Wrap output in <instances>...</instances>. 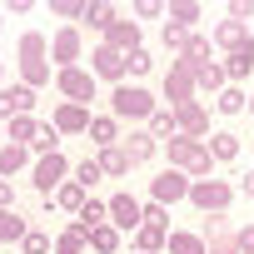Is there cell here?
I'll return each mask as SVG.
<instances>
[{"mask_svg": "<svg viewBox=\"0 0 254 254\" xmlns=\"http://www.w3.org/2000/svg\"><path fill=\"white\" fill-rule=\"evenodd\" d=\"M145 135H150L155 145H170V140L180 135V125H175V110H165V105H160V110L150 115V125H145Z\"/></svg>", "mask_w": 254, "mask_h": 254, "instance_id": "603a6c76", "label": "cell"}, {"mask_svg": "<svg viewBox=\"0 0 254 254\" xmlns=\"http://www.w3.org/2000/svg\"><path fill=\"white\" fill-rule=\"evenodd\" d=\"M30 234V224L15 214V209H0V244H20Z\"/></svg>", "mask_w": 254, "mask_h": 254, "instance_id": "d6a6232c", "label": "cell"}, {"mask_svg": "<svg viewBox=\"0 0 254 254\" xmlns=\"http://www.w3.org/2000/svg\"><path fill=\"white\" fill-rule=\"evenodd\" d=\"M105 204H110V224H115L120 234H125V229L135 234V229L145 224V204H140V199H135L130 190H120V194H110Z\"/></svg>", "mask_w": 254, "mask_h": 254, "instance_id": "9c48e42d", "label": "cell"}, {"mask_svg": "<svg viewBox=\"0 0 254 254\" xmlns=\"http://www.w3.org/2000/svg\"><path fill=\"white\" fill-rule=\"evenodd\" d=\"M30 180H35V190L50 199V194L70 180V160H65V155H45V160H35V165H30Z\"/></svg>", "mask_w": 254, "mask_h": 254, "instance_id": "52a82bcc", "label": "cell"}, {"mask_svg": "<svg viewBox=\"0 0 254 254\" xmlns=\"http://www.w3.org/2000/svg\"><path fill=\"white\" fill-rule=\"evenodd\" d=\"M199 90H194V65L190 60H170V70H165V110H180V105H190Z\"/></svg>", "mask_w": 254, "mask_h": 254, "instance_id": "3957f363", "label": "cell"}, {"mask_svg": "<svg viewBox=\"0 0 254 254\" xmlns=\"http://www.w3.org/2000/svg\"><path fill=\"white\" fill-rule=\"evenodd\" d=\"M30 155H35V160H45V155H60V130H55L50 120L40 125V135L30 140Z\"/></svg>", "mask_w": 254, "mask_h": 254, "instance_id": "836d02e7", "label": "cell"}, {"mask_svg": "<svg viewBox=\"0 0 254 254\" xmlns=\"http://www.w3.org/2000/svg\"><path fill=\"white\" fill-rule=\"evenodd\" d=\"M25 165H30V150H25V145H0V180L20 175Z\"/></svg>", "mask_w": 254, "mask_h": 254, "instance_id": "4dcf8cb0", "label": "cell"}, {"mask_svg": "<svg viewBox=\"0 0 254 254\" xmlns=\"http://www.w3.org/2000/svg\"><path fill=\"white\" fill-rule=\"evenodd\" d=\"M249 115H254V95H249Z\"/></svg>", "mask_w": 254, "mask_h": 254, "instance_id": "f5cc1de1", "label": "cell"}, {"mask_svg": "<svg viewBox=\"0 0 254 254\" xmlns=\"http://www.w3.org/2000/svg\"><path fill=\"white\" fill-rule=\"evenodd\" d=\"M239 55H244V60L254 65V30H249V40H244V50H239Z\"/></svg>", "mask_w": 254, "mask_h": 254, "instance_id": "f907efd6", "label": "cell"}, {"mask_svg": "<svg viewBox=\"0 0 254 254\" xmlns=\"http://www.w3.org/2000/svg\"><path fill=\"white\" fill-rule=\"evenodd\" d=\"M75 224H80V229H85V234H90V229H100V224H110V204H105V199H95V194H90V199H85V209H80V214H75Z\"/></svg>", "mask_w": 254, "mask_h": 254, "instance_id": "4316f807", "label": "cell"}, {"mask_svg": "<svg viewBox=\"0 0 254 254\" xmlns=\"http://www.w3.org/2000/svg\"><path fill=\"white\" fill-rule=\"evenodd\" d=\"M150 70H155V55H150L145 45H140L135 55H125V75H135V80H140V75H150Z\"/></svg>", "mask_w": 254, "mask_h": 254, "instance_id": "60d3db41", "label": "cell"}, {"mask_svg": "<svg viewBox=\"0 0 254 254\" xmlns=\"http://www.w3.org/2000/svg\"><path fill=\"white\" fill-rule=\"evenodd\" d=\"M100 45H110V50H120V55H135L145 40H140V20H130V15H120L105 35H100Z\"/></svg>", "mask_w": 254, "mask_h": 254, "instance_id": "8fae6325", "label": "cell"}, {"mask_svg": "<svg viewBox=\"0 0 254 254\" xmlns=\"http://www.w3.org/2000/svg\"><path fill=\"white\" fill-rule=\"evenodd\" d=\"M204 150H209V160H214V165H229V160H239V135L214 130V135L204 140Z\"/></svg>", "mask_w": 254, "mask_h": 254, "instance_id": "7402d4cb", "label": "cell"}, {"mask_svg": "<svg viewBox=\"0 0 254 254\" xmlns=\"http://www.w3.org/2000/svg\"><path fill=\"white\" fill-rule=\"evenodd\" d=\"M229 199H234V185L229 180H194L190 185V204L204 209V214H224Z\"/></svg>", "mask_w": 254, "mask_h": 254, "instance_id": "277c9868", "label": "cell"}, {"mask_svg": "<svg viewBox=\"0 0 254 254\" xmlns=\"http://www.w3.org/2000/svg\"><path fill=\"white\" fill-rule=\"evenodd\" d=\"M90 249V234L80 229V224H65L60 234H55V254H85Z\"/></svg>", "mask_w": 254, "mask_h": 254, "instance_id": "f1b7e54d", "label": "cell"}, {"mask_svg": "<svg viewBox=\"0 0 254 254\" xmlns=\"http://www.w3.org/2000/svg\"><path fill=\"white\" fill-rule=\"evenodd\" d=\"M85 199H90V190H80L75 180H65V185H60L45 204H50V209H65V214H80V209H85Z\"/></svg>", "mask_w": 254, "mask_h": 254, "instance_id": "ac0fdd59", "label": "cell"}, {"mask_svg": "<svg viewBox=\"0 0 254 254\" xmlns=\"http://www.w3.org/2000/svg\"><path fill=\"white\" fill-rule=\"evenodd\" d=\"M214 110H219V115H244V110H249V95H244L239 85H224V90L214 95Z\"/></svg>", "mask_w": 254, "mask_h": 254, "instance_id": "1f68e13d", "label": "cell"}, {"mask_svg": "<svg viewBox=\"0 0 254 254\" xmlns=\"http://www.w3.org/2000/svg\"><path fill=\"white\" fill-rule=\"evenodd\" d=\"M35 105H40V95L30 85H20V80L15 85H0V120H5V125L20 120V115H35Z\"/></svg>", "mask_w": 254, "mask_h": 254, "instance_id": "30bf717a", "label": "cell"}, {"mask_svg": "<svg viewBox=\"0 0 254 254\" xmlns=\"http://www.w3.org/2000/svg\"><path fill=\"white\" fill-rule=\"evenodd\" d=\"M165 155H170V170L190 175V185H194V180H214V160H209L204 140H190V135H175V140L165 145Z\"/></svg>", "mask_w": 254, "mask_h": 254, "instance_id": "6da1fadb", "label": "cell"}, {"mask_svg": "<svg viewBox=\"0 0 254 254\" xmlns=\"http://www.w3.org/2000/svg\"><path fill=\"white\" fill-rule=\"evenodd\" d=\"M0 85H5V60H0Z\"/></svg>", "mask_w": 254, "mask_h": 254, "instance_id": "816d5d0a", "label": "cell"}, {"mask_svg": "<svg viewBox=\"0 0 254 254\" xmlns=\"http://www.w3.org/2000/svg\"><path fill=\"white\" fill-rule=\"evenodd\" d=\"M20 254H55V239H50L45 229H30V234L20 239Z\"/></svg>", "mask_w": 254, "mask_h": 254, "instance_id": "f35d334b", "label": "cell"}, {"mask_svg": "<svg viewBox=\"0 0 254 254\" xmlns=\"http://www.w3.org/2000/svg\"><path fill=\"white\" fill-rule=\"evenodd\" d=\"M115 20H120V10H115V5H105V0H85V25H90L95 35H105Z\"/></svg>", "mask_w": 254, "mask_h": 254, "instance_id": "d4e9b609", "label": "cell"}, {"mask_svg": "<svg viewBox=\"0 0 254 254\" xmlns=\"http://www.w3.org/2000/svg\"><path fill=\"white\" fill-rule=\"evenodd\" d=\"M85 135L95 140V150H110V145H120V120L115 115H90V130Z\"/></svg>", "mask_w": 254, "mask_h": 254, "instance_id": "ffe728a7", "label": "cell"}, {"mask_svg": "<svg viewBox=\"0 0 254 254\" xmlns=\"http://www.w3.org/2000/svg\"><path fill=\"white\" fill-rule=\"evenodd\" d=\"M70 180H75L80 190H95V185H100L105 175H100V165H95V155H90V160H80V165L70 170Z\"/></svg>", "mask_w": 254, "mask_h": 254, "instance_id": "8d00e7d4", "label": "cell"}, {"mask_svg": "<svg viewBox=\"0 0 254 254\" xmlns=\"http://www.w3.org/2000/svg\"><path fill=\"white\" fill-rule=\"evenodd\" d=\"M90 75L95 80H110V85H125V55L110 50V45H95L90 50Z\"/></svg>", "mask_w": 254, "mask_h": 254, "instance_id": "7c38bea8", "label": "cell"}, {"mask_svg": "<svg viewBox=\"0 0 254 254\" xmlns=\"http://www.w3.org/2000/svg\"><path fill=\"white\" fill-rule=\"evenodd\" d=\"M244 40H249V25H239V20H219V25H214V35H209V45H219L224 55H239V50H244Z\"/></svg>", "mask_w": 254, "mask_h": 254, "instance_id": "2e32d148", "label": "cell"}, {"mask_svg": "<svg viewBox=\"0 0 254 254\" xmlns=\"http://www.w3.org/2000/svg\"><path fill=\"white\" fill-rule=\"evenodd\" d=\"M165 20L180 25V30H194V20H204V5H199V0H170V5H165Z\"/></svg>", "mask_w": 254, "mask_h": 254, "instance_id": "d6986e66", "label": "cell"}, {"mask_svg": "<svg viewBox=\"0 0 254 254\" xmlns=\"http://www.w3.org/2000/svg\"><path fill=\"white\" fill-rule=\"evenodd\" d=\"M135 15H140V20H165V5H160V0H140Z\"/></svg>", "mask_w": 254, "mask_h": 254, "instance_id": "7dc6e473", "label": "cell"}, {"mask_svg": "<svg viewBox=\"0 0 254 254\" xmlns=\"http://www.w3.org/2000/svg\"><path fill=\"white\" fill-rule=\"evenodd\" d=\"M90 249H95V254H115V249H120V229H115V224L90 229Z\"/></svg>", "mask_w": 254, "mask_h": 254, "instance_id": "d590c367", "label": "cell"}, {"mask_svg": "<svg viewBox=\"0 0 254 254\" xmlns=\"http://www.w3.org/2000/svg\"><path fill=\"white\" fill-rule=\"evenodd\" d=\"M209 50H214V45H209V40H204V35H190V45H185V50H180V60H190V65H194V70H199V65H209V60H214V55H209Z\"/></svg>", "mask_w": 254, "mask_h": 254, "instance_id": "e575fe53", "label": "cell"}, {"mask_svg": "<svg viewBox=\"0 0 254 254\" xmlns=\"http://www.w3.org/2000/svg\"><path fill=\"white\" fill-rule=\"evenodd\" d=\"M50 15H60L65 25H75V20H85V0H50Z\"/></svg>", "mask_w": 254, "mask_h": 254, "instance_id": "ab89813d", "label": "cell"}, {"mask_svg": "<svg viewBox=\"0 0 254 254\" xmlns=\"http://www.w3.org/2000/svg\"><path fill=\"white\" fill-rule=\"evenodd\" d=\"M0 209H15V185L0 180Z\"/></svg>", "mask_w": 254, "mask_h": 254, "instance_id": "c3c4849f", "label": "cell"}, {"mask_svg": "<svg viewBox=\"0 0 254 254\" xmlns=\"http://www.w3.org/2000/svg\"><path fill=\"white\" fill-rule=\"evenodd\" d=\"M160 35H165V50H170V55H180V50L190 45V35H194V30H180V25H170V20H165V30H160Z\"/></svg>", "mask_w": 254, "mask_h": 254, "instance_id": "b9f144b4", "label": "cell"}, {"mask_svg": "<svg viewBox=\"0 0 254 254\" xmlns=\"http://www.w3.org/2000/svg\"><path fill=\"white\" fill-rule=\"evenodd\" d=\"M120 150H125V160H130V170H135V165H150V160L160 155V145H155L145 130H130V135H120Z\"/></svg>", "mask_w": 254, "mask_h": 254, "instance_id": "9a60e30c", "label": "cell"}, {"mask_svg": "<svg viewBox=\"0 0 254 254\" xmlns=\"http://www.w3.org/2000/svg\"><path fill=\"white\" fill-rule=\"evenodd\" d=\"M249 70H254V65H249L244 55H224V75H229V85H239V80H244Z\"/></svg>", "mask_w": 254, "mask_h": 254, "instance_id": "7bdbcfd3", "label": "cell"}, {"mask_svg": "<svg viewBox=\"0 0 254 254\" xmlns=\"http://www.w3.org/2000/svg\"><path fill=\"white\" fill-rule=\"evenodd\" d=\"M55 90H60L70 105H85V110H90V100H95V75L80 70V65H75V70H55Z\"/></svg>", "mask_w": 254, "mask_h": 254, "instance_id": "8992f818", "label": "cell"}, {"mask_svg": "<svg viewBox=\"0 0 254 254\" xmlns=\"http://www.w3.org/2000/svg\"><path fill=\"white\" fill-rule=\"evenodd\" d=\"M15 55H20V65H50V40L40 30H25L15 40Z\"/></svg>", "mask_w": 254, "mask_h": 254, "instance_id": "e0dca14e", "label": "cell"}, {"mask_svg": "<svg viewBox=\"0 0 254 254\" xmlns=\"http://www.w3.org/2000/svg\"><path fill=\"white\" fill-rule=\"evenodd\" d=\"M155 110H160V100H155L145 85H130V80H125V85L110 90V115H115V120H130V125H140V130H145Z\"/></svg>", "mask_w": 254, "mask_h": 254, "instance_id": "7a4b0ae2", "label": "cell"}, {"mask_svg": "<svg viewBox=\"0 0 254 254\" xmlns=\"http://www.w3.org/2000/svg\"><path fill=\"white\" fill-rule=\"evenodd\" d=\"M249 15H254V0H229V20L249 25Z\"/></svg>", "mask_w": 254, "mask_h": 254, "instance_id": "bcb514c9", "label": "cell"}, {"mask_svg": "<svg viewBox=\"0 0 254 254\" xmlns=\"http://www.w3.org/2000/svg\"><path fill=\"white\" fill-rule=\"evenodd\" d=\"M35 135H40V120H35V115H20V120L5 125V140H10V145H25V150H30Z\"/></svg>", "mask_w": 254, "mask_h": 254, "instance_id": "f546056e", "label": "cell"}, {"mask_svg": "<svg viewBox=\"0 0 254 254\" xmlns=\"http://www.w3.org/2000/svg\"><path fill=\"white\" fill-rule=\"evenodd\" d=\"M199 239H204V244H214V239H234V224H229L224 214H209L204 229H199Z\"/></svg>", "mask_w": 254, "mask_h": 254, "instance_id": "74e56055", "label": "cell"}, {"mask_svg": "<svg viewBox=\"0 0 254 254\" xmlns=\"http://www.w3.org/2000/svg\"><path fill=\"white\" fill-rule=\"evenodd\" d=\"M239 194H249V199H254V170H244V175H239Z\"/></svg>", "mask_w": 254, "mask_h": 254, "instance_id": "681fc988", "label": "cell"}, {"mask_svg": "<svg viewBox=\"0 0 254 254\" xmlns=\"http://www.w3.org/2000/svg\"><path fill=\"white\" fill-rule=\"evenodd\" d=\"M224 85H229V75H224V60H209V65H199V70H194V90H204L209 100H214Z\"/></svg>", "mask_w": 254, "mask_h": 254, "instance_id": "44dd1931", "label": "cell"}, {"mask_svg": "<svg viewBox=\"0 0 254 254\" xmlns=\"http://www.w3.org/2000/svg\"><path fill=\"white\" fill-rule=\"evenodd\" d=\"M0 30H5V15H0Z\"/></svg>", "mask_w": 254, "mask_h": 254, "instance_id": "db71d44e", "label": "cell"}, {"mask_svg": "<svg viewBox=\"0 0 254 254\" xmlns=\"http://www.w3.org/2000/svg\"><path fill=\"white\" fill-rule=\"evenodd\" d=\"M95 165H100V175H105V180H125V175H130V160H125V150H120V145L95 150Z\"/></svg>", "mask_w": 254, "mask_h": 254, "instance_id": "cb8c5ba5", "label": "cell"}, {"mask_svg": "<svg viewBox=\"0 0 254 254\" xmlns=\"http://www.w3.org/2000/svg\"><path fill=\"white\" fill-rule=\"evenodd\" d=\"M50 125H55L60 135H85V130H90V110H85V105L60 100V105H55V115H50Z\"/></svg>", "mask_w": 254, "mask_h": 254, "instance_id": "5bb4252c", "label": "cell"}, {"mask_svg": "<svg viewBox=\"0 0 254 254\" xmlns=\"http://www.w3.org/2000/svg\"><path fill=\"white\" fill-rule=\"evenodd\" d=\"M150 199H155V204H165V209H170V204H180V199H190V175H180V170H170V165H165V170L150 180Z\"/></svg>", "mask_w": 254, "mask_h": 254, "instance_id": "ba28073f", "label": "cell"}, {"mask_svg": "<svg viewBox=\"0 0 254 254\" xmlns=\"http://www.w3.org/2000/svg\"><path fill=\"white\" fill-rule=\"evenodd\" d=\"M130 244H135V254H165L170 234H165V229H150V224H140V229L130 234Z\"/></svg>", "mask_w": 254, "mask_h": 254, "instance_id": "484cf974", "label": "cell"}, {"mask_svg": "<svg viewBox=\"0 0 254 254\" xmlns=\"http://www.w3.org/2000/svg\"><path fill=\"white\" fill-rule=\"evenodd\" d=\"M80 55H85V35H80V25H60V30L50 35V60H55V70H75Z\"/></svg>", "mask_w": 254, "mask_h": 254, "instance_id": "5b68a950", "label": "cell"}, {"mask_svg": "<svg viewBox=\"0 0 254 254\" xmlns=\"http://www.w3.org/2000/svg\"><path fill=\"white\" fill-rule=\"evenodd\" d=\"M165 254H209V249H204V239H199L194 229H170V244H165Z\"/></svg>", "mask_w": 254, "mask_h": 254, "instance_id": "83f0119b", "label": "cell"}, {"mask_svg": "<svg viewBox=\"0 0 254 254\" xmlns=\"http://www.w3.org/2000/svg\"><path fill=\"white\" fill-rule=\"evenodd\" d=\"M145 224H150V229H165V234H170V209L150 199V204H145Z\"/></svg>", "mask_w": 254, "mask_h": 254, "instance_id": "ee69618b", "label": "cell"}, {"mask_svg": "<svg viewBox=\"0 0 254 254\" xmlns=\"http://www.w3.org/2000/svg\"><path fill=\"white\" fill-rule=\"evenodd\" d=\"M234 249H239V254H254V219L234 229Z\"/></svg>", "mask_w": 254, "mask_h": 254, "instance_id": "f6af8a7d", "label": "cell"}, {"mask_svg": "<svg viewBox=\"0 0 254 254\" xmlns=\"http://www.w3.org/2000/svg\"><path fill=\"white\" fill-rule=\"evenodd\" d=\"M175 125H180V135H190V140H209V110H204L199 100L180 105V110H175Z\"/></svg>", "mask_w": 254, "mask_h": 254, "instance_id": "4fadbf2b", "label": "cell"}]
</instances>
